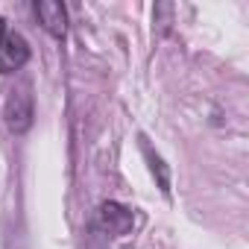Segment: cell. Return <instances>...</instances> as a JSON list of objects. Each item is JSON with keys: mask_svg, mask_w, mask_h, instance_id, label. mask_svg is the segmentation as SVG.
<instances>
[{"mask_svg": "<svg viewBox=\"0 0 249 249\" xmlns=\"http://www.w3.org/2000/svg\"><path fill=\"white\" fill-rule=\"evenodd\" d=\"M33 50H30V41L9 30L6 27V18L0 15V76H9V73H18L27 62H30Z\"/></svg>", "mask_w": 249, "mask_h": 249, "instance_id": "obj_1", "label": "cell"}, {"mask_svg": "<svg viewBox=\"0 0 249 249\" xmlns=\"http://www.w3.org/2000/svg\"><path fill=\"white\" fill-rule=\"evenodd\" d=\"M3 117H6V126H9L12 135H27L33 129V123H36V103H33L30 85H21V88H15L9 94Z\"/></svg>", "mask_w": 249, "mask_h": 249, "instance_id": "obj_2", "label": "cell"}, {"mask_svg": "<svg viewBox=\"0 0 249 249\" xmlns=\"http://www.w3.org/2000/svg\"><path fill=\"white\" fill-rule=\"evenodd\" d=\"M97 223H100V229H103L106 234L120 237V234H126V231L132 229L135 217H132V211H129L126 205H120V202H114V199H106V202L100 205V211H97Z\"/></svg>", "mask_w": 249, "mask_h": 249, "instance_id": "obj_3", "label": "cell"}, {"mask_svg": "<svg viewBox=\"0 0 249 249\" xmlns=\"http://www.w3.org/2000/svg\"><path fill=\"white\" fill-rule=\"evenodd\" d=\"M33 12L38 18V24L53 36V38H65L68 36V9L62 0H36Z\"/></svg>", "mask_w": 249, "mask_h": 249, "instance_id": "obj_4", "label": "cell"}, {"mask_svg": "<svg viewBox=\"0 0 249 249\" xmlns=\"http://www.w3.org/2000/svg\"><path fill=\"white\" fill-rule=\"evenodd\" d=\"M141 150H144V156H147V161H150L153 176H159V188L167 194V191H170V176H167V167H164L161 156H159V153H153V147L147 144V138H141Z\"/></svg>", "mask_w": 249, "mask_h": 249, "instance_id": "obj_5", "label": "cell"}]
</instances>
